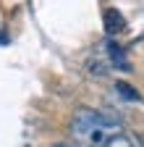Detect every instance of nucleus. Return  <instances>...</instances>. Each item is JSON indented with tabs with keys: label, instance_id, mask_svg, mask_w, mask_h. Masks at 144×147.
<instances>
[{
	"label": "nucleus",
	"instance_id": "nucleus-1",
	"mask_svg": "<svg viewBox=\"0 0 144 147\" xmlns=\"http://www.w3.org/2000/svg\"><path fill=\"white\" fill-rule=\"evenodd\" d=\"M121 131H123L121 118L100 113V110H79L71 123V134L81 147H105Z\"/></svg>",
	"mask_w": 144,
	"mask_h": 147
},
{
	"label": "nucleus",
	"instance_id": "nucleus-2",
	"mask_svg": "<svg viewBox=\"0 0 144 147\" xmlns=\"http://www.w3.org/2000/svg\"><path fill=\"white\" fill-rule=\"evenodd\" d=\"M102 24H105V32L113 37V34L123 32V26H126V18L121 16V11H115V8H107V11L102 13Z\"/></svg>",
	"mask_w": 144,
	"mask_h": 147
},
{
	"label": "nucleus",
	"instance_id": "nucleus-3",
	"mask_svg": "<svg viewBox=\"0 0 144 147\" xmlns=\"http://www.w3.org/2000/svg\"><path fill=\"white\" fill-rule=\"evenodd\" d=\"M107 53H110V61H113L118 68H129V61H126V55H123V47H121V45L107 42Z\"/></svg>",
	"mask_w": 144,
	"mask_h": 147
},
{
	"label": "nucleus",
	"instance_id": "nucleus-4",
	"mask_svg": "<svg viewBox=\"0 0 144 147\" xmlns=\"http://www.w3.org/2000/svg\"><path fill=\"white\" fill-rule=\"evenodd\" d=\"M115 92H121V97L123 100H131V102H139L141 95L131 87V84H126V82H115Z\"/></svg>",
	"mask_w": 144,
	"mask_h": 147
},
{
	"label": "nucleus",
	"instance_id": "nucleus-5",
	"mask_svg": "<svg viewBox=\"0 0 144 147\" xmlns=\"http://www.w3.org/2000/svg\"><path fill=\"white\" fill-rule=\"evenodd\" d=\"M105 147H134V139H131L129 134H123V131H121L118 137H113V139L107 142Z\"/></svg>",
	"mask_w": 144,
	"mask_h": 147
},
{
	"label": "nucleus",
	"instance_id": "nucleus-6",
	"mask_svg": "<svg viewBox=\"0 0 144 147\" xmlns=\"http://www.w3.org/2000/svg\"><path fill=\"white\" fill-rule=\"evenodd\" d=\"M0 42H8V37H5V34H0Z\"/></svg>",
	"mask_w": 144,
	"mask_h": 147
},
{
	"label": "nucleus",
	"instance_id": "nucleus-7",
	"mask_svg": "<svg viewBox=\"0 0 144 147\" xmlns=\"http://www.w3.org/2000/svg\"><path fill=\"white\" fill-rule=\"evenodd\" d=\"M52 147H68V144H52Z\"/></svg>",
	"mask_w": 144,
	"mask_h": 147
}]
</instances>
